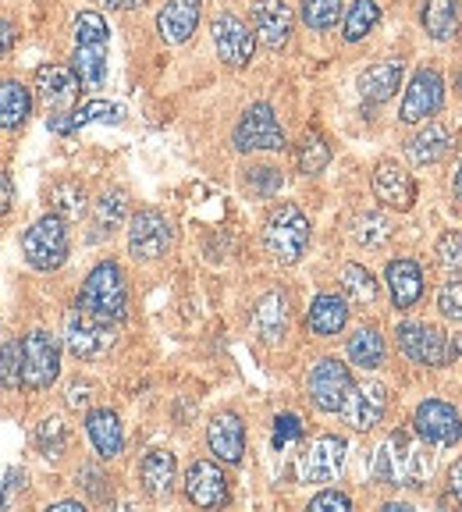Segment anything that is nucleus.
<instances>
[{"instance_id":"obj_48","label":"nucleus","mask_w":462,"mask_h":512,"mask_svg":"<svg viewBox=\"0 0 462 512\" xmlns=\"http://www.w3.org/2000/svg\"><path fill=\"white\" fill-rule=\"evenodd\" d=\"M310 509L313 512H324V509H335V512H349L352 509V498L345 491H320L317 498H310Z\"/></svg>"},{"instance_id":"obj_42","label":"nucleus","mask_w":462,"mask_h":512,"mask_svg":"<svg viewBox=\"0 0 462 512\" xmlns=\"http://www.w3.org/2000/svg\"><path fill=\"white\" fill-rule=\"evenodd\" d=\"M0 388H22V342L0 345Z\"/></svg>"},{"instance_id":"obj_13","label":"nucleus","mask_w":462,"mask_h":512,"mask_svg":"<svg viewBox=\"0 0 462 512\" xmlns=\"http://www.w3.org/2000/svg\"><path fill=\"white\" fill-rule=\"evenodd\" d=\"M352 374L349 367H345L342 360H335V356H327V360H320L317 367L310 370V399L313 406L320 409V413H342L345 399H349L352 392Z\"/></svg>"},{"instance_id":"obj_24","label":"nucleus","mask_w":462,"mask_h":512,"mask_svg":"<svg viewBox=\"0 0 462 512\" xmlns=\"http://www.w3.org/2000/svg\"><path fill=\"white\" fill-rule=\"evenodd\" d=\"M86 434L100 459H118L121 448H125V431H121V420L114 409H89Z\"/></svg>"},{"instance_id":"obj_7","label":"nucleus","mask_w":462,"mask_h":512,"mask_svg":"<svg viewBox=\"0 0 462 512\" xmlns=\"http://www.w3.org/2000/svg\"><path fill=\"white\" fill-rule=\"evenodd\" d=\"M61 374V349L54 335L47 331H32L22 342V388L29 392H47Z\"/></svg>"},{"instance_id":"obj_23","label":"nucleus","mask_w":462,"mask_h":512,"mask_svg":"<svg viewBox=\"0 0 462 512\" xmlns=\"http://www.w3.org/2000/svg\"><path fill=\"white\" fill-rule=\"evenodd\" d=\"M402 72H406V64L395 57V61H381V64H370L367 72L359 75V96H363V104L377 107V104H388L395 89L402 86Z\"/></svg>"},{"instance_id":"obj_59","label":"nucleus","mask_w":462,"mask_h":512,"mask_svg":"<svg viewBox=\"0 0 462 512\" xmlns=\"http://www.w3.org/2000/svg\"><path fill=\"white\" fill-rule=\"evenodd\" d=\"M455 89H459V96H462V68L455 72Z\"/></svg>"},{"instance_id":"obj_32","label":"nucleus","mask_w":462,"mask_h":512,"mask_svg":"<svg viewBox=\"0 0 462 512\" xmlns=\"http://www.w3.org/2000/svg\"><path fill=\"white\" fill-rule=\"evenodd\" d=\"M423 29L438 43L452 40L459 29V0H427L423 4Z\"/></svg>"},{"instance_id":"obj_6","label":"nucleus","mask_w":462,"mask_h":512,"mask_svg":"<svg viewBox=\"0 0 462 512\" xmlns=\"http://www.w3.org/2000/svg\"><path fill=\"white\" fill-rule=\"evenodd\" d=\"M64 342L79 360H100L114 345V324L75 303V310L64 317Z\"/></svg>"},{"instance_id":"obj_49","label":"nucleus","mask_w":462,"mask_h":512,"mask_svg":"<svg viewBox=\"0 0 462 512\" xmlns=\"http://www.w3.org/2000/svg\"><path fill=\"white\" fill-rule=\"evenodd\" d=\"M82 488H86L93 498H104V502L111 498V491H107V477L96 470V466H82Z\"/></svg>"},{"instance_id":"obj_3","label":"nucleus","mask_w":462,"mask_h":512,"mask_svg":"<svg viewBox=\"0 0 462 512\" xmlns=\"http://www.w3.org/2000/svg\"><path fill=\"white\" fill-rule=\"evenodd\" d=\"M79 306L93 310L96 317L118 320L128 317V281H125V271H121L114 260H104V264H96L89 271V278L82 281V292H79Z\"/></svg>"},{"instance_id":"obj_22","label":"nucleus","mask_w":462,"mask_h":512,"mask_svg":"<svg viewBox=\"0 0 462 512\" xmlns=\"http://www.w3.org/2000/svg\"><path fill=\"white\" fill-rule=\"evenodd\" d=\"M200 15H203V0H168L157 15L160 40L171 43V47L192 40V32L200 25Z\"/></svg>"},{"instance_id":"obj_17","label":"nucleus","mask_w":462,"mask_h":512,"mask_svg":"<svg viewBox=\"0 0 462 512\" xmlns=\"http://www.w3.org/2000/svg\"><path fill=\"white\" fill-rule=\"evenodd\" d=\"M295 15L285 0H253V32L263 47L285 50L292 40Z\"/></svg>"},{"instance_id":"obj_12","label":"nucleus","mask_w":462,"mask_h":512,"mask_svg":"<svg viewBox=\"0 0 462 512\" xmlns=\"http://www.w3.org/2000/svg\"><path fill=\"white\" fill-rule=\"evenodd\" d=\"M441 104H445V79H441V72L438 68H420L406 86L399 118L406 125H416V121L434 118L441 111Z\"/></svg>"},{"instance_id":"obj_14","label":"nucleus","mask_w":462,"mask_h":512,"mask_svg":"<svg viewBox=\"0 0 462 512\" xmlns=\"http://www.w3.org/2000/svg\"><path fill=\"white\" fill-rule=\"evenodd\" d=\"M79 79L64 64H40L36 68V100L50 114H68L79 104Z\"/></svg>"},{"instance_id":"obj_16","label":"nucleus","mask_w":462,"mask_h":512,"mask_svg":"<svg viewBox=\"0 0 462 512\" xmlns=\"http://www.w3.org/2000/svg\"><path fill=\"white\" fill-rule=\"evenodd\" d=\"M384 413H388V388L381 381H363L352 384L349 399H345L338 416H345V424L356 427V431H374L384 420Z\"/></svg>"},{"instance_id":"obj_56","label":"nucleus","mask_w":462,"mask_h":512,"mask_svg":"<svg viewBox=\"0 0 462 512\" xmlns=\"http://www.w3.org/2000/svg\"><path fill=\"white\" fill-rule=\"evenodd\" d=\"M54 512H82V502H57V505H50Z\"/></svg>"},{"instance_id":"obj_30","label":"nucleus","mask_w":462,"mask_h":512,"mask_svg":"<svg viewBox=\"0 0 462 512\" xmlns=\"http://www.w3.org/2000/svg\"><path fill=\"white\" fill-rule=\"evenodd\" d=\"M32 114V93L18 79H0V128H22Z\"/></svg>"},{"instance_id":"obj_5","label":"nucleus","mask_w":462,"mask_h":512,"mask_svg":"<svg viewBox=\"0 0 462 512\" xmlns=\"http://www.w3.org/2000/svg\"><path fill=\"white\" fill-rule=\"evenodd\" d=\"M22 253L36 271H57L68 260V224L57 214H43L25 228Z\"/></svg>"},{"instance_id":"obj_39","label":"nucleus","mask_w":462,"mask_h":512,"mask_svg":"<svg viewBox=\"0 0 462 512\" xmlns=\"http://www.w3.org/2000/svg\"><path fill=\"white\" fill-rule=\"evenodd\" d=\"M342 288H345V296H352L356 303H374V299H377L374 274H370L367 267H359V264H345L342 267Z\"/></svg>"},{"instance_id":"obj_11","label":"nucleus","mask_w":462,"mask_h":512,"mask_svg":"<svg viewBox=\"0 0 462 512\" xmlns=\"http://www.w3.org/2000/svg\"><path fill=\"white\" fill-rule=\"evenodd\" d=\"M210 36H214V50L228 68H246L256 54V32L242 22L239 15L221 11L210 25Z\"/></svg>"},{"instance_id":"obj_53","label":"nucleus","mask_w":462,"mask_h":512,"mask_svg":"<svg viewBox=\"0 0 462 512\" xmlns=\"http://www.w3.org/2000/svg\"><path fill=\"white\" fill-rule=\"evenodd\" d=\"M15 25L8 22V18H0V57H8L11 47H15Z\"/></svg>"},{"instance_id":"obj_19","label":"nucleus","mask_w":462,"mask_h":512,"mask_svg":"<svg viewBox=\"0 0 462 512\" xmlns=\"http://www.w3.org/2000/svg\"><path fill=\"white\" fill-rule=\"evenodd\" d=\"M374 196L391 210H409L416 203V182L399 160H381L374 168Z\"/></svg>"},{"instance_id":"obj_34","label":"nucleus","mask_w":462,"mask_h":512,"mask_svg":"<svg viewBox=\"0 0 462 512\" xmlns=\"http://www.w3.org/2000/svg\"><path fill=\"white\" fill-rule=\"evenodd\" d=\"M125 217H128V196H125V192H121V189L104 192V196L96 200V207H93V228H96V235L118 232L121 224H125Z\"/></svg>"},{"instance_id":"obj_25","label":"nucleus","mask_w":462,"mask_h":512,"mask_svg":"<svg viewBox=\"0 0 462 512\" xmlns=\"http://www.w3.org/2000/svg\"><path fill=\"white\" fill-rule=\"evenodd\" d=\"M345 324H349V303H345L342 296H335V292H320L317 299H313L310 313H306V328L313 331V335H338V331H345Z\"/></svg>"},{"instance_id":"obj_1","label":"nucleus","mask_w":462,"mask_h":512,"mask_svg":"<svg viewBox=\"0 0 462 512\" xmlns=\"http://www.w3.org/2000/svg\"><path fill=\"white\" fill-rule=\"evenodd\" d=\"M370 473L381 488H423L431 477V452L409 431H395L377 448Z\"/></svg>"},{"instance_id":"obj_10","label":"nucleus","mask_w":462,"mask_h":512,"mask_svg":"<svg viewBox=\"0 0 462 512\" xmlns=\"http://www.w3.org/2000/svg\"><path fill=\"white\" fill-rule=\"evenodd\" d=\"M171 239H175L171 221L160 210H139L132 217V224H128V253L136 256V260H143V264L160 260V256L168 253Z\"/></svg>"},{"instance_id":"obj_52","label":"nucleus","mask_w":462,"mask_h":512,"mask_svg":"<svg viewBox=\"0 0 462 512\" xmlns=\"http://www.w3.org/2000/svg\"><path fill=\"white\" fill-rule=\"evenodd\" d=\"M15 207V185H11V175L0 168V214H8Z\"/></svg>"},{"instance_id":"obj_26","label":"nucleus","mask_w":462,"mask_h":512,"mask_svg":"<svg viewBox=\"0 0 462 512\" xmlns=\"http://www.w3.org/2000/svg\"><path fill=\"white\" fill-rule=\"evenodd\" d=\"M448 150H452V132L445 125H423L406 143V157L413 160L416 168H431V164L445 160Z\"/></svg>"},{"instance_id":"obj_55","label":"nucleus","mask_w":462,"mask_h":512,"mask_svg":"<svg viewBox=\"0 0 462 512\" xmlns=\"http://www.w3.org/2000/svg\"><path fill=\"white\" fill-rule=\"evenodd\" d=\"M146 0H111V8H118V11H136V8H143Z\"/></svg>"},{"instance_id":"obj_31","label":"nucleus","mask_w":462,"mask_h":512,"mask_svg":"<svg viewBox=\"0 0 462 512\" xmlns=\"http://www.w3.org/2000/svg\"><path fill=\"white\" fill-rule=\"evenodd\" d=\"M345 352L359 370H377L388 356V345H384V335L377 328H356L345 342Z\"/></svg>"},{"instance_id":"obj_18","label":"nucleus","mask_w":462,"mask_h":512,"mask_svg":"<svg viewBox=\"0 0 462 512\" xmlns=\"http://www.w3.org/2000/svg\"><path fill=\"white\" fill-rule=\"evenodd\" d=\"M185 495H189L192 505H200V509H217V505L228 502V477L210 459H196L185 470Z\"/></svg>"},{"instance_id":"obj_35","label":"nucleus","mask_w":462,"mask_h":512,"mask_svg":"<svg viewBox=\"0 0 462 512\" xmlns=\"http://www.w3.org/2000/svg\"><path fill=\"white\" fill-rule=\"evenodd\" d=\"M89 121H121V107H114V104H86L82 111L50 114V128H54V132H75V128L89 125Z\"/></svg>"},{"instance_id":"obj_21","label":"nucleus","mask_w":462,"mask_h":512,"mask_svg":"<svg viewBox=\"0 0 462 512\" xmlns=\"http://www.w3.org/2000/svg\"><path fill=\"white\" fill-rule=\"evenodd\" d=\"M207 445L221 463H242V456H246V424H242V416L217 413L207 427Z\"/></svg>"},{"instance_id":"obj_51","label":"nucleus","mask_w":462,"mask_h":512,"mask_svg":"<svg viewBox=\"0 0 462 512\" xmlns=\"http://www.w3.org/2000/svg\"><path fill=\"white\" fill-rule=\"evenodd\" d=\"M22 480H25L22 470H8L0 477V505H8V495H15V491L22 488Z\"/></svg>"},{"instance_id":"obj_36","label":"nucleus","mask_w":462,"mask_h":512,"mask_svg":"<svg viewBox=\"0 0 462 512\" xmlns=\"http://www.w3.org/2000/svg\"><path fill=\"white\" fill-rule=\"evenodd\" d=\"M47 200H50V210L68 221V217H79L82 210H86V189H82L79 182H72V178H64V182L50 185Z\"/></svg>"},{"instance_id":"obj_47","label":"nucleus","mask_w":462,"mask_h":512,"mask_svg":"<svg viewBox=\"0 0 462 512\" xmlns=\"http://www.w3.org/2000/svg\"><path fill=\"white\" fill-rule=\"evenodd\" d=\"M303 438V420L295 413H281L274 420V448H285L288 441H299Z\"/></svg>"},{"instance_id":"obj_33","label":"nucleus","mask_w":462,"mask_h":512,"mask_svg":"<svg viewBox=\"0 0 462 512\" xmlns=\"http://www.w3.org/2000/svg\"><path fill=\"white\" fill-rule=\"evenodd\" d=\"M377 22H381V4L377 0H352L342 25L345 43H359L363 36H370L377 29Z\"/></svg>"},{"instance_id":"obj_41","label":"nucleus","mask_w":462,"mask_h":512,"mask_svg":"<svg viewBox=\"0 0 462 512\" xmlns=\"http://www.w3.org/2000/svg\"><path fill=\"white\" fill-rule=\"evenodd\" d=\"M36 448L50 459L61 456L64 448H68V427H64V420H57V416L43 420V424L36 427Z\"/></svg>"},{"instance_id":"obj_28","label":"nucleus","mask_w":462,"mask_h":512,"mask_svg":"<svg viewBox=\"0 0 462 512\" xmlns=\"http://www.w3.org/2000/svg\"><path fill=\"white\" fill-rule=\"evenodd\" d=\"M256 335L263 338L267 345H278L281 338H285L288 331V299L285 292H267V296L260 299V306H256Z\"/></svg>"},{"instance_id":"obj_46","label":"nucleus","mask_w":462,"mask_h":512,"mask_svg":"<svg viewBox=\"0 0 462 512\" xmlns=\"http://www.w3.org/2000/svg\"><path fill=\"white\" fill-rule=\"evenodd\" d=\"M438 310H441V317H448V320H462V278H452L448 285H441Z\"/></svg>"},{"instance_id":"obj_8","label":"nucleus","mask_w":462,"mask_h":512,"mask_svg":"<svg viewBox=\"0 0 462 512\" xmlns=\"http://www.w3.org/2000/svg\"><path fill=\"white\" fill-rule=\"evenodd\" d=\"M235 150L256 153V150H285V128L271 104H253L235 125Z\"/></svg>"},{"instance_id":"obj_9","label":"nucleus","mask_w":462,"mask_h":512,"mask_svg":"<svg viewBox=\"0 0 462 512\" xmlns=\"http://www.w3.org/2000/svg\"><path fill=\"white\" fill-rule=\"evenodd\" d=\"M413 431L420 441H427V445H455V441L462 438V416L459 409L452 406V402L445 399H423L420 406H416L413 413Z\"/></svg>"},{"instance_id":"obj_57","label":"nucleus","mask_w":462,"mask_h":512,"mask_svg":"<svg viewBox=\"0 0 462 512\" xmlns=\"http://www.w3.org/2000/svg\"><path fill=\"white\" fill-rule=\"evenodd\" d=\"M406 509H409L406 502H388V505H384V512H406Z\"/></svg>"},{"instance_id":"obj_58","label":"nucleus","mask_w":462,"mask_h":512,"mask_svg":"<svg viewBox=\"0 0 462 512\" xmlns=\"http://www.w3.org/2000/svg\"><path fill=\"white\" fill-rule=\"evenodd\" d=\"M455 196L462 200V160H459V171H455Z\"/></svg>"},{"instance_id":"obj_50","label":"nucleus","mask_w":462,"mask_h":512,"mask_svg":"<svg viewBox=\"0 0 462 512\" xmlns=\"http://www.w3.org/2000/svg\"><path fill=\"white\" fill-rule=\"evenodd\" d=\"M89 399H93V384H89V381H72V384H68V392H64L68 409H86Z\"/></svg>"},{"instance_id":"obj_37","label":"nucleus","mask_w":462,"mask_h":512,"mask_svg":"<svg viewBox=\"0 0 462 512\" xmlns=\"http://www.w3.org/2000/svg\"><path fill=\"white\" fill-rule=\"evenodd\" d=\"M295 164H299L303 175H320V171L331 164V143H327L320 132H310V136L299 143V150H295Z\"/></svg>"},{"instance_id":"obj_44","label":"nucleus","mask_w":462,"mask_h":512,"mask_svg":"<svg viewBox=\"0 0 462 512\" xmlns=\"http://www.w3.org/2000/svg\"><path fill=\"white\" fill-rule=\"evenodd\" d=\"M281 171L278 168H267V164H256V168H249L246 175V185L253 189V196H260V200H271L274 192L281 189Z\"/></svg>"},{"instance_id":"obj_2","label":"nucleus","mask_w":462,"mask_h":512,"mask_svg":"<svg viewBox=\"0 0 462 512\" xmlns=\"http://www.w3.org/2000/svg\"><path fill=\"white\" fill-rule=\"evenodd\" d=\"M263 249L278 260V264H299L310 249V217L295 203H281L271 210L263 224Z\"/></svg>"},{"instance_id":"obj_4","label":"nucleus","mask_w":462,"mask_h":512,"mask_svg":"<svg viewBox=\"0 0 462 512\" xmlns=\"http://www.w3.org/2000/svg\"><path fill=\"white\" fill-rule=\"evenodd\" d=\"M399 338V349L406 360H413L416 367H448V363L459 356L462 338H448L434 324H423V320H406L395 331Z\"/></svg>"},{"instance_id":"obj_29","label":"nucleus","mask_w":462,"mask_h":512,"mask_svg":"<svg viewBox=\"0 0 462 512\" xmlns=\"http://www.w3.org/2000/svg\"><path fill=\"white\" fill-rule=\"evenodd\" d=\"M72 75L79 79L82 89L104 86V79H107V43H75Z\"/></svg>"},{"instance_id":"obj_45","label":"nucleus","mask_w":462,"mask_h":512,"mask_svg":"<svg viewBox=\"0 0 462 512\" xmlns=\"http://www.w3.org/2000/svg\"><path fill=\"white\" fill-rule=\"evenodd\" d=\"M438 264L452 274H462V232H445L438 239Z\"/></svg>"},{"instance_id":"obj_43","label":"nucleus","mask_w":462,"mask_h":512,"mask_svg":"<svg viewBox=\"0 0 462 512\" xmlns=\"http://www.w3.org/2000/svg\"><path fill=\"white\" fill-rule=\"evenodd\" d=\"M75 43H107V22L104 15H96V11H79L75 15Z\"/></svg>"},{"instance_id":"obj_20","label":"nucleus","mask_w":462,"mask_h":512,"mask_svg":"<svg viewBox=\"0 0 462 512\" xmlns=\"http://www.w3.org/2000/svg\"><path fill=\"white\" fill-rule=\"evenodd\" d=\"M384 281H388L395 310H413V306L423 299V285H427L423 267L416 264L413 256H395V260L388 264V271H384Z\"/></svg>"},{"instance_id":"obj_54","label":"nucleus","mask_w":462,"mask_h":512,"mask_svg":"<svg viewBox=\"0 0 462 512\" xmlns=\"http://www.w3.org/2000/svg\"><path fill=\"white\" fill-rule=\"evenodd\" d=\"M448 491L455 495V502H462V459L452 466V473H448Z\"/></svg>"},{"instance_id":"obj_15","label":"nucleus","mask_w":462,"mask_h":512,"mask_svg":"<svg viewBox=\"0 0 462 512\" xmlns=\"http://www.w3.org/2000/svg\"><path fill=\"white\" fill-rule=\"evenodd\" d=\"M345 452H349L345 438H338V434H324V438L313 441L310 452L303 456V463H299V477H303L306 484H331V480L342 477Z\"/></svg>"},{"instance_id":"obj_27","label":"nucleus","mask_w":462,"mask_h":512,"mask_svg":"<svg viewBox=\"0 0 462 512\" xmlns=\"http://www.w3.org/2000/svg\"><path fill=\"white\" fill-rule=\"evenodd\" d=\"M175 473H178V463L168 448L146 452L143 466H139V480H143V488L150 498H168L171 488H175Z\"/></svg>"},{"instance_id":"obj_40","label":"nucleus","mask_w":462,"mask_h":512,"mask_svg":"<svg viewBox=\"0 0 462 512\" xmlns=\"http://www.w3.org/2000/svg\"><path fill=\"white\" fill-rule=\"evenodd\" d=\"M391 235V224L384 214H359L356 221H352V239L359 242V246H381L384 239Z\"/></svg>"},{"instance_id":"obj_38","label":"nucleus","mask_w":462,"mask_h":512,"mask_svg":"<svg viewBox=\"0 0 462 512\" xmlns=\"http://www.w3.org/2000/svg\"><path fill=\"white\" fill-rule=\"evenodd\" d=\"M299 15H303L306 29L327 32V29H335L338 18H342V0H303Z\"/></svg>"}]
</instances>
